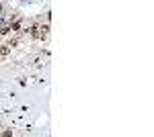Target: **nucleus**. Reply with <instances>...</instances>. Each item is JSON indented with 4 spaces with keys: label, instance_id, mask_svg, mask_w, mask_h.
<instances>
[]
</instances>
